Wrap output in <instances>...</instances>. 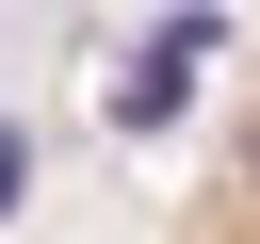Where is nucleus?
Masks as SVG:
<instances>
[{
  "label": "nucleus",
  "mask_w": 260,
  "mask_h": 244,
  "mask_svg": "<svg viewBox=\"0 0 260 244\" xmlns=\"http://www.w3.org/2000/svg\"><path fill=\"white\" fill-rule=\"evenodd\" d=\"M162 244H260V65L228 81V114H211V146H195L179 211H162Z\"/></svg>",
  "instance_id": "obj_1"
}]
</instances>
